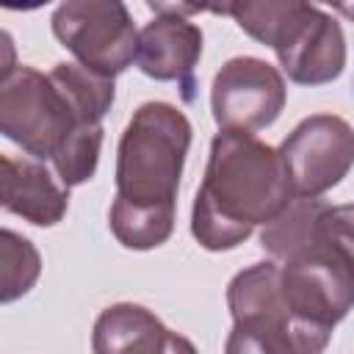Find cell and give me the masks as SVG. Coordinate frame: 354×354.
<instances>
[{"mask_svg":"<svg viewBox=\"0 0 354 354\" xmlns=\"http://www.w3.org/2000/svg\"><path fill=\"white\" fill-rule=\"evenodd\" d=\"M191 136L188 116L169 102L152 100L133 111L116 147V196L108 213L124 249L147 252L171 238Z\"/></svg>","mask_w":354,"mask_h":354,"instance_id":"cell-1","label":"cell"},{"mask_svg":"<svg viewBox=\"0 0 354 354\" xmlns=\"http://www.w3.org/2000/svg\"><path fill=\"white\" fill-rule=\"evenodd\" d=\"M293 202L279 149L254 133L218 130L210 141L202 185L191 207V235L207 252L243 243Z\"/></svg>","mask_w":354,"mask_h":354,"instance_id":"cell-2","label":"cell"},{"mask_svg":"<svg viewBox=\"0 0 354 354\" xmlns=\"http://www.w3.org/2000/svg\"><path fill=\"white\" fill-rule=\"evenodd\" d=\"M243 33L271 47L282 72L299 86L332 83L346 69V36L335 17L301 0L224 6Z\"/></svg>","mask_w":354,"mask_h":354,"instance_id":"cell-3","label":"cell"},{"mask_svg":"<svg viewBox=\"0 0 354 354\" xmlns=\"http://www.w3.org/2000/svg\"><path fill=\"white\" fill-rule=\"evenodd\" d=\"M102 122L86 119L53 75L17 64L0 72V133L36 160H50L80 133Z\"/></svg>","mask_w":354,"mask_h":354,"instance_id":"cell-4","label":"cell"},{"mask_svg":"<svg viewBox=\"0 0 354 354\" xmlns=\"http://www.w3.org/2000/svg\"><path fill=\"white\" fill-rule=\"evenodd\" d=\"M232 326L257 337L271 354H324L332 329L301 321L282 290L279 263H254L238 271L227 285Z\"/></svg>","mask_w":354,"mask_h":354,"instance_id":"cell-5","label":"cell"},{"mask_svg":"<svg viewBox=\"0 0 354 354\" xmlns=\"http://www.w3.org/2000/svg\"><path fill=\"white\" fill-rule=\"evenodd\" d=\"M55 39L77 58L80 66L116 77L138 50V30L124 3L119 0H69L50 17Z\"/></svg>","mask_w":354,"mask_h":354,"instance_id":"cell-6","label":"cell"},{"mask_svg":"<svg viewBox=\"0 0 354 354\" xmlns=\"http://www.w3.org/2000/svg\"><path fill=\"white\" fill-rule=\"evenodd\" d=\"M293 196L318 199L354 166V127L335 113H313L301 119L279 144Z\"/></svg>","mask_w":354,"mask_h":354,"instance_id":"cell-7","label":"cell"},{"mask_svg":"<svg viewBox=\"0 0 354 354\" xmlns=\"http://www.w3.org/2000/svg\"><path fill=\"white\" fill-rule=\"evenodd\" d=\"M290 310L321 329H335L354 310V260L313 243L299 257L279 263Z\"/></svg>","mask_w":354,"mask_h":354,"instance_id":"cell-8","label":"cell"},{"mask_svg":"<svg viewBox=\"0 0 354 354\" xmlns=\"http://www.w3.org/2000/svg\"><path fill=\"white\" fill-rule=\"evenodd\" d=\"M285 100L288 88L282 72L254 55L230 58L210 86V111L218 130H263L279 119Z\"/></svg>","mask_w":354,"mask_h":354,"instance_id":"cell-9","label":"cell"},{"mask_svg":"<svg viewBox=\"0 0 354 354\" xmlns=\"http://www.w3.org/2000/svg\"><path fill=\"white\" fill-rule=\"evenodd\" d=\"M202 41L205 36L199 25H194L188 17L155 14V19L138 30L136 66L152 80H177L185 100H194L191 88H196L194 69L202 58Z\"/></svg>","mask_w":354,"mask_h":354,"instance_id":"cell-10","label":"cell"},{"mask_svg":"<svg viewBox=\"0 0 354 354\" xmlns=\"http://www.w3.org/2000/svg\"><path fill=\"white\" fill-rule=\"evenodd\" d=\"M94 354H199L196 346L171 332L152 310L119 301L105 307L91 329Z\"/></svg>","mask_w":354,"mask_h":354,"instance_id":"cell-11","label":"cell"},{"mask_svg":"<svg viewBox=\"0 0 354 354\" xmlns=\"http://www.w3.org/2000/svg\"><path fill=\"white\" fill-rule=\"evenodd\" d=\"M0 205L36 227H55L69 210V188L36 158H0Z\"/></svg>","mask_w":354,"mask_h":354,"instance_id":"cell-12","label":"cell"},{"mask_svg":"<svg viewBox=\"0 0 354 354\" xmlns=\"http://www.w3.org/2000/svg\"><path fill=\"white\" fill-rule=\"evenodd\" d=\"M329 202L318 199H301L293 196V202L271 221L263 227L260 232V246L277 260V263H288L293 257H299L301 252H307L313 246L315 238V224L321 218V213L326 210Z\"/></svg>","mask_w":354,"mask_h":354,"instance_id":"cell-13","label":"cell"},{"mask_svg":"<svg viewBox=\"0 0 354 354\" xmlns=\"http://www.w3.org/2000/svg\"><path fill=\"white\" fill-rule=\"evenodd\" d=\"M50 75L69 94V100L77 105V111L83 116H88L91 122H102V116L111 111V105L116 100L113 77H102V75L80 66L77 61H61L50 69Z\"/></svg>","mask_w":354,"mask_h":354,"instance_id":"cell-14","label":"cell"},{"mask_svg":"<svg viewBox=\"0 0 354 354\" xmlns=\"http://www.w3.org/2000/svg\"><path fill=\"white\" fill-rule=\"evenodd\" d=\"M41 274V254L39 249L19 232L3 230L0 232V301L11 304L14 299L25 296Z\"/></svg>","mask_w":354,"mask_h":354,"instance_id":"cell-15","label":"cell"},{"mask_svg":"<svg viewBox=\"0 0 354 354\" xmlns=\"http://www.w3.org/2000/svg\"><path fill=\"white\" fill-rule=\"evenodd\" d=\"M313 243L329 246L354 260V205H326L315 224Z\"/></svg>","mask_w":354,"mask_h":354,"instance_id":"cell-16","label":"cell"},{"mask_svg":"<svg viewBox=\"0 0 354 354\" xmlns=\"http://www.w3.org/2000/svg\"><path fill=\"white\" fill-rule=\"evenodd\" d=\"M224 354H271V351L249 332L232 326V332L227 335V343H224Z\"/></svg>","mask_w":354,"mask_h":354,"instance_id":"cell-17","label":"cell"},{"mask_svg":"<svg viewBox=\"0 0 354 354\" xmlns=\"http://www.w3.org/2000/svg\"><path fill=\"white\" fill-rule=\"evenodd\" d=\"M340 11H346V14H351V17H354V8H348V6H340Z\"/></svg>","mask_w":354,"mask_h":354,"instance_id":"cell-18","label":"cell"}]
</instances>
